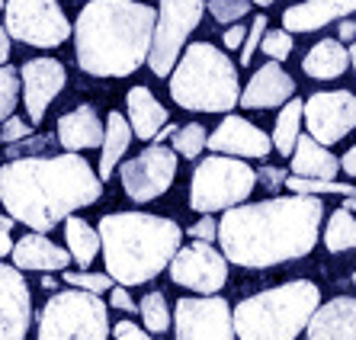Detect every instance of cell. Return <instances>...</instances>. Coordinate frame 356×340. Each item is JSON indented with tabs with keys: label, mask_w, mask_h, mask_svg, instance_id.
I'll return each mask as SVG.
<instances>
[{
	"label": "cell",
	"mask_w": 356,
	"mask_h": 340,
	"mask_svg": "<svg viewBox=\"0 0 356 340\" xmlns=\"http://www.w3.org/2000/svg\"><path fill=\"white\" fill-rule=\"evenodd\" d=\"M260 51H264L266 58L273 61H286L292 51V33H286V29H266L264 39H260Z\"/></svg>",
	"instance_id": "cell-35"
},
{
	"label": "cell",
	"mask_w": 356,
	"mask_h": 340,
	"mask_svg": "<svg viewBox=\"0 0 356 340\" xmlns=\"http://www.w3.org/2000/svg\"><path fill=\"white\" fill-rule=\"evenodd\" d=\"M340 209H347V212H353L356 216V196H347V200H343V206Z\"/></svg>",
	"instance_id": "cell-49"
},
{
	"label": "cell",
	"mask_w": 356,
	"mask_h": 340,
	"mask_svg": "<svg viewBox=\"0 0 356 340\" xmlns=\"http://www.w3.org/2000/svg\"><path fill=\"white\" fill-rule=\"evenodd\" d=\"M340 170H343L347 177H356V145L340 158Z\"/></svg>",
	"instance_id": "cell-46"
},
{
	"label": "cell",
	"mask_w": 356,
	"mask_h": 340,
	"mask_svg": "<svg viewBox=\"0 0 356 340\" xmlns=\"http://www.w3.org/2000/svg\"><path fill=\"white\" fill-rule=\"evenodd\" d=\"M7 58H10V35H7V29L0 26V65H7Z\"/></svg>",
	"instance_id": "cell-47"
},
{
	"label": "cell",
	"mask_w": 356,
	"mask_h": 340,
	"mask_svg": "<svg viewBox=\"0 0 356 340\" xmlns=\"http://www.w3.org/2000/svg\"><path fill=\"white\" fill-rule=\"evenodd\" d=\"M250 3H257V7H270L273 0H250Z\"/></svg>",
	"instance_id": "cell-52"
},
{
	"label": "cell",
	"mask_w": 356,
	"mask_h": 340,
	"mask_svg": "<svg viewBox=\"0 0 356 340\" xmlns=\"http://www.w3.org/2000/svg\"><path fill=\"white\" fill-rule=\"evenodd\" d=\"M353 286H356V273H353Z\"/></svg>",
	"instance_id": "cell-53"
},
{
	"label": "cell",
	"mask_w": 356,
	"mask_h": 340,
	"mask_svg": "<svg viewBox=\"0 0 356 340\" xmlns=\"http://www.w3.org/2000/svg\"><path fill=\"white\" fill-rule=\"evenodd\" d=\"M177 340H238L232 324V305L222 296H186L174 308Z\"/></svg>",
	"instance_id": "cell-12"
},
{
	"label": "cell",
	"mask_w": 356,
	"mask_h": 340,
	"mask_svg": "<svg viewBox=\"0 0 356 340\" xmlns=\"http://www.w3.org/2000/svg\"><path fill=\"white\" fill-rule=\"evenodd\" d=\"M158 13L135 0H90L74 23V55L83 74L129 77L151 51Z\"/></svg>",
	"instance_id": "cell-3"
},
{
	"label": "cell",
	"mask_w": 356,
	"mask_h": 340,
	"mask_svg": "<svg viewBox=\"0 0 356 340\" xmlns=\"http://www.w3.org/2000/svg\"><path fill=\"white\" fill-rule=\"evenodd\" d=\"M186 234H190L193 241H206V244H212V241L218 238V222L212 216H206V218H199L196 225H190Z\"/></svg>",
	"instance_id": "cell-40"
},
{
	"label": "cell",
	"mask_w": 356,
	"mask_h": 340,
	"mask_svg": "<svg viewBox=\"0 0 356 340\" xmlns=\"http://www.w3.org/2000/svg\"><path fill=\"white\" fill-rule=\"evenodd\" d=\"M19 103V71L10 65H0V122L13 116Z\"/></svg>",
	"instance_id": "cell-33"
},
{
	"label": "cell",
	"mask_w": 356,
	"mask_h": 340,
	"mask_svg": "<svg viewBox=\"0 0 356 340\" xmlns=\"http://www.w3.org/2000/svg\"><path fill=\"white\" fill-rule=\"evenodd\" d=\"M42 286H45V289H55V286H58V280H51V276H45V280H42Z\"/></svg>",
	"instance_id": "cell-50"
},
{
	"label": "cell",
	"mask_w": 356,
	"mask_h": 340,
	"mask_svg": "<svg viewBox=\"0 0 356 340\" xmlns=\"http://www.w3.org/2000/svg\"><path fill=\"white\" fill-rule=\"evenodd\" d=\"M103 183L83 154L58 158H13L0 164V202L13 222L45 234L77 209H87L99 200Z\"/></svg>",
	"instance_id": "cell-2"
},
{
	"label": "cell",
	"mask_w": 356,
	"mask_h": 340,
	"mask_svg": "<svg viewBox=\"0 0 356 340\" xmlns=\"http://www.w3.org/2000/svg\"><path fill=\"white\" fill-rule=\"evenodd\" d=\"M350 67V51L337 39H321L315 49L302 58V71L315 81H334Z\"/></svg>",
	"instance_id": "cell-26"
},
{
	"label": "cell",
	"mask_w": 356,
	"mask_h": 340,
	"mask_svg": "<svg viewBox=\"0 0 356 340\" xmlns=\"http://www.w3.org/2000/svg\"><path fill=\"white\" fill-rule=\"evenodd\" d=\"M125 106H129L132 135L141 141H154V135L170 122V119H167V109L154 100V93H151L148 87H132V90L125 93Z\"/></svg>",
	"instance_id": "cell-23"
},
{
	"label": "cell",
	"mask_w": 356,
	"mask_h": 340,
	"mask_svg": "<svg viewBox=\"0 0 356 340\" xmlns=\"http://www.w3.org/2000/svg\"><path fill=\"white\" fill-rule=\"evenodd\" d=\"M174 132H177V125H174V122H167L164 129H161V132L154 135V141H158V145H161V141H164V138H174Z\"/></svg>",
	"instance_id": "cell-48"
},
{
	"label": "cell",
	"mask_w": 356,
	"mask_h": 340,
	"mask_svg": "<svg viewBox=\"0 0 356 340\" xmlns=\"http://www.w3.org/2000/svg\"><path fill=\"white\" fill-rule=\"evenodd\" d=\"M321 196H273L241 202L218 222L222 257L244 270H266L312 254L321 234Z\"/></svg>",
	"instance_id": "cell-1"
},
{
	"label": "cell",
	"mask_w": 356,
	"mask_h": 340,
	"mask_svg": "<svg viewBox=\"0 0 356 340\" xmlns=\"http://www.w3.org/2000/svg\"><path fill=\"white\" fill-rule=\"evenodd\" d=\"M350 65H353V71H356V39H353V49H350Z\"/></svg>",
	"instance_id": "cell-51"
},
{
	"label": "cell",
	"mask_w": 356,
	"mask_h": 340,
	"mask_svg": "<svg viewBox=\"0 0 356 340\" xmlns=\"http://www.w3.org/2000/svg\"><path fill=\"white\" fill-rule=\"evenodd\" d=\"M250 0H209V13L218 19V23H238V19L248 17Z\"/></svg>",
	"instance_id": "cell-36"
},
{
	"label": "cell",
	"mask_w": 356,
	"mask_h": 340,
	"mask_svg": "<svg viewBox=\"0 0 356 340\" xmlns=\"http://www.w3.org/2000/svg\"><path fill=\"white\" fill-rule=\"evenodd\" d=\"M209 151L228 154V158H266L273 151V141L264 129L241 116H225L222 125L206 138Z\"/></svg>",
	"instance_id": "cell-17"
},
{
	"label": "cell",
	"mask_w": 356,
	"mask_h": 340,
	"mask_svg": "<svg viewBox=\"0 0 356 340\" xmlns=\"http://www.w3.org/2000/svg\"><path fill=\"white\" fill-rule=\"evenodd\" d=\"M10 257H13V266H17L19 273H23V270L65 273L67 266H71V254H67L65 248H58L55 241H49L45 234H39V232H29L19 241H13Z\"/></svg>",
	"instance_id": "cell-19"
},
{
	"label": "cell",
	"mask_w": 356,
	"mask_h": 340,
	"mask_svg": "<svg viewBox=\"0 0 356 340\" xmlns=\"http://www.w3.org/2000/svg\"><path fill=\"white\" fill-rule=\"evenodd\" d=\"M3 17L10 39H19L35 49H55L71 39V23L58 0H7Z\"/></svg>",
	"instance_id": "cell-10"
},
{
	"label": "cell",
	"mask_w": 356,
	"mask_h": 340,
	"mask_svg": "<svg viewBox=\"0 0 356 340\" xmlns=\"http://www.w3.org/2000/svg\"><path fill=\"white\" fill-rule=\"evenodd\" d=\"M67 71L55 58H29L19 67V87H23V103L29 113V122L39 125L45 119L49 103L65 90Z\"/></svg>",
	"instance_id": "cell-15"
},
{
	"label": "cell",
	"mask_w": 356,
	"mask_h": 340,
	"mask_svg": "<svg viewBox=\"0 0 356 340\" xmlns=\"http://www.w3.org/2000/svg\"><path fill=\"white\" fill-rule=\"evenodd\" d=\"M353 39H356V23L350 17H343L337 29V42H353Z\"/></svg>",
	"instance_id": "cell-45"
},
{
	"label": "cell",
	"mask_w": 356,
	"mask_h": 340,
	"mask_svg": "<svg viewBox=\"0 0 356 340\" xmlns=\"http://www.w3.org/2000/svg\"><path fill=\"white\" fill-rule=\"evenodd\" d=\"M257 180L264 183V186H270V190H276V186H286V170H276V167H260Z\"/></svg>",
	"instance_id": "cell-43"
},
{
	"label": "cell",
	"mask_w": 356,
	"mask_h": 340,
	"mask_svg": "<svg viewBox=\"0 0 356 340\" xmlns=\"http://www.w3.org/2000/svg\"><path fill=\"white\" fill-rule=\"evenodd\" d=\"M58 145L65 151H74V154L103 145V122L90 103H83L58 119Z\"/></svg>",
	"instance_id": "cell-22"
},
{
	"label": "cell",
	"mask_w": 356,
	"mask_h": 340,
	"mask_svg": "<svg viewBox=\"0 0 356 340\" xmlns=\"http://www.w3.org/2000/svg\"><path fill=\"white\" fill-rule=\"evenodd\" d=\"M65 241H67V254H71V264H77L81 270L93 264L99 257V234L90 222H83L77 216L65 218Z\"/></svg>",
	"instance_id": "cell-27"
},
{
	"label": "cell",
	"mask_w": 356,
	"mask_h": 340,
	"mask_svg": "<svg viewBox=\"0 0 356 340\" xmlns=\"http://www.w3.org/2000/svg\"><path fill=\"white\" fill-rule=\"evenodd\" d=\"M254 186H257V170L250 164H244L241 158H228V154H212V158L199 161L196 174H193L190 206L199 216L228 212L248 202Z\"/></svg>",
	"instance_id": "cell-7"
},
{
	"label": "cell",
	"mask_w": 356,
	"mask_h": 340,
	"mask_svg": "<svg viewBox=\"0 0 356 340\" xmlns=\"http://www.w3.org/2000/svg\"><path fill=\"white\" fill-rule=\"evenodd\" d=\"M324 248L331 254H343V250L356 248V216L347 209H334L324 228Z\"/></svg>",
	"instance_id": "cell-29"
},
{
	"label": "cell",
	"mask_w": 356,
	"mask_h": 340,
	"mask_svg": "<svg viewBox=\"0 0 356 340\" xmlns=\"http://www.w3.org/2000/svg\"><path fill=\"white\" fill-rule=\"evenodd\" d=\"M33 321V292L17 266L0 260V340H26Z\"/></svg>",
	"instance_id": "cell-16"
},
{
	"label": "cell",
	"mask_w": 356,
	"mask_h": 340,
	"mask_svg": "<svg viewBox=\"0 0 356 340\" xmlns=\"http://www.w3.org/2000/svg\"><path fill=\"white\" fill-rule=\"evenodd\" d=\"M170 97L193 113H232L241 97L234 61L212 42H193L170 71Z\"/></svg>",
	"instance_id": "cell-6"
},
{
	"label": "cell",
	"mask_w": 356,
	"mask_h": 340,
	"mask_svg": "<svg viewBox=\"0 0 356 340\" xmlns=\"http://www.w3.org/2000/svg\"><path fill=\"white\" fill-rule=\"evenodd\" d=\"M302 122L318 145H337L356 129V93L353 90H324L312 93L302 106Z\"/></svg>",
	"instance_id": "cell-14"
},
{
	"label": "cell",
	"mask_w": 356,
	"mask_h": 340,
	"mask_svg": "<svg viewBox=\"0 0 356 340\" xmlns=\"http://www.w3.org/2000/svg\"><path fill=\"white\" fill-rule=\"evenodd\" d=\"M350 13H356V0H305L282 13V29L286 33H315Z\"/></svg>",
	"instance_id": "cell-21"
},
{
	"label": "cell",
	"mask_w": 356,
	"mask_h": 340,
	"mask_svg": "<svg viewBox=\"0 0 356 340\" xmlns=\"http://www.w3.org/2000/svg\"><path fill=\"white\" fill-rule=\"evenodd\" d=\"M119 177H122V190L132 202H151L164 196L174 186L177 177V154L174 148L164 145H151L141 154L122 161L119 164Z\"/></svg>",
	"instance_id": "cell-11"
},
{
	"label": "cell",
	"mask_w": 356,
	"mask_h": 340,
	"mask_svg": "<svg viewBox=\"0 0 356 340\" xmlns=\"http://www.w3.org/2000/svg\"><path fill=\"white\" fill-rule=\"evenodd\" d=\"M61 280H65L71 289L93 292V296H103V292L113 289V280H109L106 273H90V270H65Z\"/></svg>",
	"instance_id": "cell-34"
},
{
	"label": "cell",
	"mask_w": 356,
	"mask_h": 340,
	"mask_svg": "<svg viewBox=\"0 0 356 340\" xmlns=\"http://www.w3.org/2000/svg\"><path fill=\"white\" fill-rule=\"evenodd\" d=\"M29 132H33V125L26 122V119H19V116L3 119V125H0V138L7 141V145H17V141L26 138Z\"/></svg>",
	"instance_id": "cell-38"
},
{
	"label": "cell",
	"mask_w": 356,
	"mask_h": 340,
	"mask_svg": "<svg viewBox=\"0 0 356 340\" xmlns=\"http://www.w3.org/2000/svg\"><path fill=\"white\" fill-rule=\"evenodd\" d=\"M109 334L116 340H158L154 334H148L145 327H138L135 321H119V324H113L109 327Z\"/></svg>",
	"instance_id": "cell-39"
},
{
	"label": "cell",
	"mask_w": 356,
	"mask_h": 340,
	"mask_svg": "<svg viewBox=\"0 0 356 340\" xmlns=\"http://www.w3.org/2000/svg\"><path fill=\"white\" fill-rule=\"evenodd\" d=\"M0 10H3V0H0Z\"/></svg>",
	"instance_id": "cell-54"
},
{
	"label": "cell",
	"mask_w": 356,
	"mask_h": 340,
	"mask_svg": "<svg viewBox=\"0 0 356 340\" xmlns=\"http://www.w3.org/2000/svg\"><path fill=\"white\" fill-rule=\"evenodd\" d=\"M266 23L270 19L260 13V17H254V23H250V29H248V35H244V45H241V65L248 67L250 61H254V55H257V49H260V39H264V33H266Z\"/></svg>",
	"instance_id": "cell-37"
},
{
	"label": "cell",
	"mask_w": 356,
	"mask_h": 340,
	"mask_svg": "<svg viewBox=\"0 0 356 340\" xmlns=\"http://www.w3.org/2000/svg\"><path fill=\"white\" fill-rule=\"evenodd\" d=\"M138 315H141V321H145V331L158 334V337L164 331H170V324H174V315H170V308H167L164 292H148V296L138 302Z\"/></svg>",
	"instance_id": "cell-30"
},
{
	"label": "cell",
	"mask_w": 356,
	"mask_h": 340,
	"mask_svg": "<svg viewBox=\"0 0 356 340\" xmlns=\"http://www.w3.org/2000/svg\"><path fill=\"white\" fill-rule=\"evenodd\" d=\"M244 35H248V29L241 23L228 26V29H225V49H241V45H244Z\"/></svg>",
	"instance_id": "cell-44"
},
{
	"label": "cell",
	"mask_w": 356,
	"mask_h": 340,
	"mask_svg": "<svg viewBox=\"0 0 356 340\" xmlns=\"http://www.w3.org/2000/svg\"><path fill=\"white\" fill-rule=\"evenodd\" d=\"M202 13H206V0H161L148 51V67L158 77H167L174 71L183 51V42L190 39V33L199 26Z\"/></svg>",
	"instance_id": "cell-9"
},
{
	"label": "cell",
	"mask_w": 356,
	"mask_h": 340,
	"mask_svg": "<svg viewBox=\"0 0 356 340\" xmlns=\"http://www.w3.org/2000/svg\"><path fill=\"white\" fill-rule=\"evenodd\" d=\"M206 129L199 122H186L174 132V154L177 158H199V151H206Z\"/></svg>",
	"instance_id": "cell-32"
},
{
	"label": "cell",
	"mask_w": 356,
	"mask_h": 340,
	"mask_svg": "<svg viewBox=\"0 0 356 340\" xmlns=\"http://www.w3.org/2000/svg\"><path fill=\"white\" fill-rule=\"evenodd\" d=\"M106 302L81 289L55 292L39 315V340H106Z\"/></svg>",
	"instance_id": "cell-8"
},
{
	"label": "cell",
	"mask_w": 356,
	"mask_h": 340,
	"mask_svg": "<svg viewBox=\"0 0 356 340\" xmlns=\"http://www.w3.org/2000/svg\"><path fill=\"white\" fill-rule=\"evenodd\" d=\"M292 93H296V81L286 74V67H280V61H270L260 71H254L250 83L241 90L238 103L244 109H273L292 100Z\"/></svg>",
	"instance_id": "cell-18"
},
{
	"label": "cell",
	"mask_w": 356,
	"mask_h": 340,
	"mask_svg": "<svg viewBox=\"0 0 356 340\" xmlns=\"http://www.w3.org/2000/svg\"><path fill=\"white\" fill-rule=\"evenodd\" d=\"M167 273L183 289H193L199 296H216L228 282V260L222 257V250H216L206 241H193V244L177 248L174 260L167 264Z\"/></svg>",
	"instance_id": "cell-13"
},
{
	"label": "cell",
	"mask_w": 356,
	"mask_h": 340,
	"mask_svg": "<svg viewBox=\"0 0 356 340\" xmlns=\"http://www.w3.org/2000/svg\"><path fill=\"white\" fill-rule=\"evenodd\" d=\"M308 340H356V299L337 296L315 308L312 321L305 324Z\"/></svg>",
	"instance_id": "cell-20"
},
{
	"label": "cell",
	"mask_w": 356,
	"mask_h": 340,
	"mask_svg": "<svg viewBox=\"0 0 356 340\" xmlns=\"http://www.w3.org/2000/svg\"><path fill=\"white\" fill-rule=\"evenodd\" d=\"M302 106H305L302 100H286L280 109V119H276V129L270 135V141H273V151H280L282 158L292 154L298 135H302Z\"/></svg>",
	"instance_id": "cell-28"
},
{
	"label": "cell",
	"mask_w": 356,
	"mask_h": 340,
	"mask_svg": "<svg viewBox=\"0 0 356 340\" xmlns=\"http://www.w3.org/2000/svg\"><path fill=\"white\" fill-rule=\"evenodd\" d=\"M321 305V289L312 280H289L257 296H248L232 311L238 340H296Z\"/></svg>",
	"instance_id": "cell-5"
},
{
	"label": "cell",
	"mask_w": 356,
	"mask_h": 340,
	"mask_svg": "<svg viewBox=\"0 0 356 340\" xmlns=\"http://www.w3.org/2000/svg\"><path fill=\"white\" fill-rule=\"evenodd\" d=\"M97 234L106 276L125 289L145 286L164 273L183 244L180 225L151 212H109L99 218Z\"/></svg>",
	"instance_id": "cell-4"
},
{
	"label": "cell",
	"mask_w": 356,
	"mask_h": 340,
	"mask_svg": "<svg viewBox=\"0 0 356 340\" xmlns=\"http://www.w3.org/2000/svg\"><path fill=\"white\" fill-rule=\"evenodd\" d=\"M292 177H308V180H334L340 170V161L331 151L318 145L312 135H298L292 148Z\"/></svg>",
	"instance_id": "cell-24"
},
{
	"label": "cell",
	"mask_w": 356,
	"mask_h": 340,
	"mask_svg": "<svg viewBox=\"0 0 356 340\" xmlns=\"http://www.w3.org/2000/svg\"><path fill=\"white\" fill-rule=\"evenodd\" d=\"M13 225L17 222H13L10 216H0V260L13 250Z\"/></svg>",
	"instance_id": "cell-42"
},
{
	"label": "cell",
	"mask_w": 356,
	"mask_h": 340,
	"mask_svg": "<svg viewBox=\"0 0 356 340\" xmlns=\"http://www.w3.org/2000/svg\"><path fill=\"white\" fill-rule=\"evenodd\" d=\"M286 190L298 193V196H356L353 183H337V180H308V177H286Z\"/></svg>",
	"instance_id": "cell-31"
},
{
	"label": "cell",
	"mask_w": 356,
	"mask_h": 340,
	"mask_svg": "<svg viewBox=\"0 0 356 340\" xmlns=\"http://www.w3.org/2000/svg\"><path fill=\"white\" fill-rule=\"evenodd\" d=\"M129 145H132V125H129V119L122 113H109L106 125H103V145H99V167H97L99 183H106L113 177V170L122 164Z\"/></svg>",
	"instance_id": "cell-25"
},
{
	"label": "cell",
	"mask_w": 356,
	"mask_h": 340,
	"mask_svg": "<svg viewBox=\"0 0 356 340\" xmlns=\"http://www.w3.org/2000/svg\"><path fill=\"white\" fill-rule=\"evenodd\" d=\"M109 305L119 308V311H129V315L138 311V302H132V296H129L125 286H113V289H109Z\"/></svg>",
	"instance_id": "cell-41"
}]
</instances>
